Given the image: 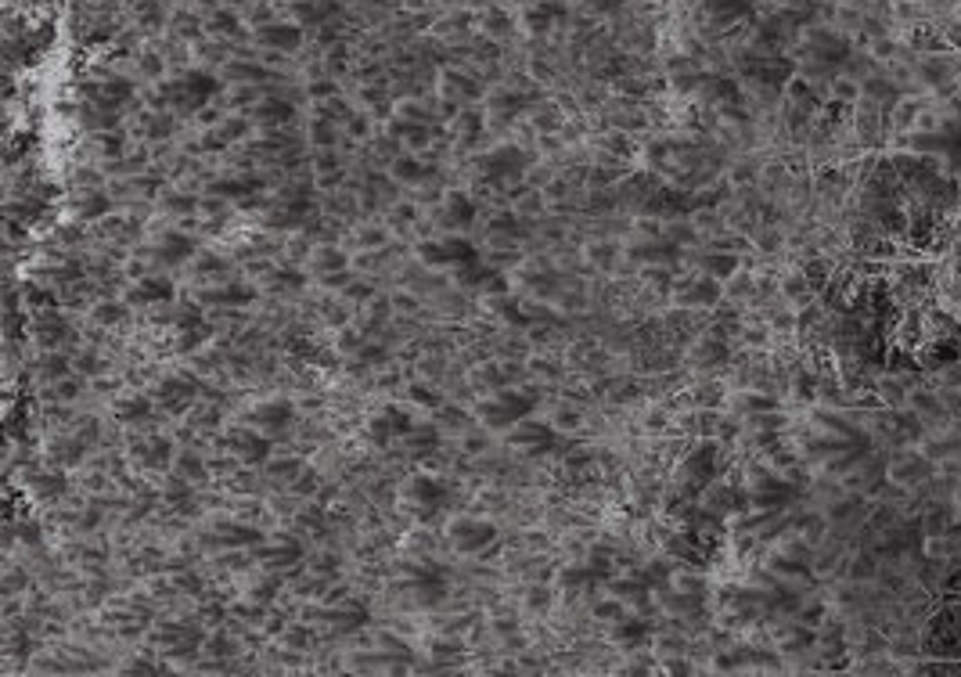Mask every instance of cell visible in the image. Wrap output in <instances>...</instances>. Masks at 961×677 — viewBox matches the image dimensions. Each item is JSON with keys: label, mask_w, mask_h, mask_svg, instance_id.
I'll return each instance as SVG.
<instances>
[{"label": "cell", "mask_w": 961, "mask_h": 677, "mask_svg": "<svg viewBox=\"0 0 961 677\" xmlns=\"http://www.w3.org/2000/svg\"><path fill=\"white\" fill-rule=\"evenodd\" d=\"M213 94H216V80L209 73H184L177 76V80L162 83L159 101H166V105L177 112H195L202 109Z\"/></svg>", "instance_id": "6da1fadb"}, {"label": "cell", "mask_w": 961, "mask_h": 677, "mask_svg": "<svg viewBox=\"0 0 961 677\" xmlns=\"http://www.w3.org/2000/svg\"><path fill=\"white\" fill-rule=\"evenodd\" d=\"M533 393H515V389H504V393H497V397H490L483 407H479V415H483V422L490 425V429H508V425H519L526 422V415L533 411Z\"/></svg>", "instance_id": "7a4b0ae2"}, {"label": "cell", "mask_w": 961, "mask_h": 677, "mask_svg": "<svg viewBox=\"0 0 961 677\" xmlns=\"http://www.w3.org/2000/svg\"><path fill=\"white\" fill-rule=\"evenodd\" d=\"M422 260L432 263V267H468V263H479V253L476 245L468 242V238H440V242H425L422 249Z\"/></svg>", "instance_id": "3957f363"}, {"label": "cell", "mask_w": 961, "mask_h": 677, "mask_svg": "<svg viewBox=\"0 0 961 677\" xmlns=\"http://www.w3.org/2000/svg\"><path fill=\"white\" fill-rule=\"evenodd\" d=\"M450 541L461 555H483L497 544V526L483 523V519H458L450 526Z\"/></svg>", "instance_id": "277c9868"}, {"label": "cell", "mask_w": 961, "mask_h": 677, "mask_svg": "<svg viewBox=\"0 0 961 677\" xmlns=\"http://www.w3.org/2000/svg\"><path fill=\"white\" fill-rule=\"evenodd\" d=\"M227 451L245 465H263L270 458V436H263L260 429H234L227 436Z\"/></svg>", "instance_id": "5b68a950"}, {"label": "cell", "mask_w": 961, "mask_h": 677, "mask_svg": "<svg viewBox=\"0 0 961 677\" xmlns=\"http://www.w3.org/2000/svg\"><path fill=\"white\" fill-rule=\"evenodd\" d=\"M292 418H296V411H292L288 400H267V404L252 407L249 422L256 425L263 436H281L292 429Z\"/></svg>", "instance_id": "8992f818"}, {"label": "cell", "mask_w": 961, "mask_h": 677, "mask_svg": "<svg viewBox=\"0 0 961 677\" xmlns=\"http://www.w3.org/2000/svg\"><path fill=\"white\" fill-rule=\"evenodd\" d=\"M508 440H512V447H519L526 454H548L558 443V436L548 422H519Z\"/></svg>", "instance_id": "52a82bcc"}, {"label": "cell", "mask_w": 961, "mask_h": 677, "mask_svg": "<svg viewBox=\"0 0 961 677\" xmlns=\"http://www.w3.org/2000/svg\"><path fill=\"white\" fill-rule=\"evenodd\" d=\"M479 170H483V177H490V181H512V177H519V173L526 170V152H519V148H497V152L479 159Z\"/></svg>", "instance_id": "ba28073f"}, {"label": "cell", "mask_w": 961, "mask_h": 677, "mask_svg": "<svg viewBox=\"0 0 961 677\" xmlns=\"http://www.w3.org/2000/svg\"><path fill=\"white\" fill-rule=\"evenodd\" d=\"M411 501L418 515H436L450 501V487L436 476H418L411 483Z\"/></svg>", "instance_id": "9c48e42d"}, {"label": "cell", "mask_w": 961, "mask_h": 677, "mask_svg": "<svg viewBox=\"0 0 961 677\" xmlns=\"http://www.w3.org/2000/svg\"><path fill=\"white\" fill-rule=\"evenodd\" d=\"M195 397H198V386L188 375H170V379H162L159 389H155V400H159V407H166V411H184V407L195 404Z\"/></svg>", "instance_id": "30bf717a"}, {"label": "cell", "mask_w": 961, "mask_h": 677, "mask_svg": "<svg viewBox=\"0 0 961 677\" xmlns=\"http://www.w3.org/2000/svg\"><path fill=\"white\" fill-rule=\"evenodd\" d=\"M411 429H414V422L407 411H400V407H386V411L371 422V440H375L378 447H386L389 440H407Z\"/></svg>", "instance_id": "8fae6325"}, {"label": "cell", "mask_w": 961, "mask_h": 677, "mask_svg": "<svg viewBox=\"0 0 961 677\" xmlns=\"http://www.w3.org/2000/svg\"><path fill=\"white\" fill-rule=\"evenodd\" d=\"M256 40L263 47H270V51H296L303 44V29L296 22H263L256 29Z\"/></svg>", "instance_id": "7c38bea8"}, {"label": "cell", "mask_w": 961, "mask_h": 677, "mask_svg": "<svg viewBox=\"0 0 961 677\" xmlns=\"http://www.w3.org/2000/svg\"><path fill=\"white\" fill-rule=\"evenodd\" d=\"M252 299H256V292L249 289V285H242V281H227V285H220V289H206L202 292V303L206 307H249Z\"/></svg>", "instance_id": "4fadbf2b"}, {"label": "cell", "mask_w": 961, "mask_h": 677, "mask_svg": "<svg viewBox=\"0 0 961 677\" xmlns=\"http://www.w3.org/2000/svg\"><path fill=\"white\" fill-rule=\"evenodd\" d=\"M173 299V281L166 278H144L141 285H134V292H130V303L134 307H162V303H170Z\"/></svg>", "instance_id": "5bb4252c"}, {"label": "cell", "mask_w": 961, "mask_h": 677, "mask_svg": "<svg viewBox=\"0 0 961 677\" xmlns=\"http://www.w3.org/2000/svg\"><path fill=\"white\" fill-rule=\"evenodd\" d=\"M191 253H195V238L184 235V231H166V235L159 238V260L162 263H184V260H191Z\"/></svg>", "instance_id": "9a60e30c"}, {"label": "cell", "mask_w": 961, "mask_h": 677, "mask_svg": "<svg viewBox=\"0 0 961 677\" xmlns=\"http://www.w3.org/2000/svg\"><path fill=\"white\" fill-rule=\"evenodd\" d=\"M90 94H94V101H98V109L112 112L134 98V87H130L126 80H105V83H98V87H90Z\"/></svg>", "instance_id": "2e32d148"}, {"label": "cell", "mask_w": 961, "mask_h": 677, "mask_svg": "<svg viewBox=\"0 0 961 677\" xmlns=\"http://www.w3.org/2000/svg\"><path fill=\"white\" fill-rule=\"evenodd\" d=\"M36 339L44 346H58L62 339H69V325L58 310H40L36 314Z\"/></svg>", "instance_id": "e0dca14e"}, {"label": "cell", "mask_w": 961, "mask_h": 677, "mask_svg": "<svg viewBox=\"0 0 961 677\" xmlns=\"http://www.w3.org/2000/svg\"><path fill=\"white\" fill-rule=\"evenodd\" d=\"M256 191H260V181H256V177H224V181L209 184V195H216V199H234V202L249 199V195H256Z\"/></svg>", "instance_id": "ac0fdd59"}, {"label": "cell", "mask_w": 961, "mask_h": 677, "mask_svg": "<svg viewBox=\"0 0 961 677\" xmlns=\"http://www.w3.org/2000/svg\"><path fill=\"white\" fill-rule=\"evenodd\" d=\"M134 454L141 465H148V469H162V465H170L173 447H170V440H162V436H148L144 443H137Z\"/></svg>", "instance_id": "d6986e66"}, {"label": "cell", "mask_w": 961, "mask_h": 677, "mask_svg": "<svg viewBox=\"0 0 961 677\" xmlns=\"http://www.w3.org/2000/svg\"><path fill=\"white\" fill-rule=\"evenodd\" d=\"M472 220H476V206H472V199H468V195H458V191H450L447 202H443V224L468 227Z\"/></svg>", "instance_id": "ffe728a7"}, {"label": "cell", "mask_w": 961, "mask_h": 677, "mask_svg": "<svg viewBox=\"0 0 961 677\" xmlns=\"http://www.w3.org/2000/svg\"><path fill=\"white\" fill-rule=\"evenodd\" d=\"M458 274L465 285H476V289H494V292L504 289L501 271H490V267H483V263H468V267H461Z\"/></svg>", "instance_id": "44dd1931"}, {"label": "cell", "mask_w": 961, "mask_h": 677, "mask_svg": "<svg viewBox=\"0 0 961 677\" xmlns=\"http://www.w3.org/2000/svg\"><path fill=\"white\" fill-rule=\"evenodd\" d=\"M306 213H310V202L306 199H292V202L285 199L270 213V227H299L306 220Z\"/></svg>", "instance_id": "7402d4cb"}, {"label": "cell", "mask_w": 961, "mask_h": 677, "mask_svg": "<svg viewBox=\"0 0 961 677\" xmlns=\"http://www.w3.org/2000/svg\"><path fill=\"white\" fill-rule=\"evenodd\" d=\"M148 415H152V400L141 397V393H130V397H123L116 404V418H119V422H126V425L144 422Z\"/></svg>", "instance_id": "603a6c76"}, {"label": "cell", "mask_w": 961, "mask_h": 677, "mask_svg": "<svg viewBox=\"0 0 961 677\" xmlns=\"http://www.w3.org/2000/svg\"><path fill=\"white\" fill-rule=\"evenodd\" d=\"M299 555H303V548H299L296 541H285V537H281V544H270V548L260 551V559L274 569H285L288 562H296Z\"/></svg>", "instance_id": "cb8c5ba5"}, {"label": "cell", "mask_w": 961, "mask_h": 677, "mask_svg": "<svg viewBox=\"0 0 961 677\" xmlns=\"http://www.w3.org/2000/svg\"><path fill=\"white\" fill-rule=\"evenodd\" d=\"M292 119V105L281 98H267L256 105V123H263V127H274V123H288Z\"/></svg>", "instance_id": "d4e9b609"}, {"label": "cell", "mask_w": 961, "mask_h": 677, "mask_svg": "<svg viewBox=\"0 0 961 677\" xmlns=\"http://www.w3.org/2000/svg\"><path fill=\"white\" fill-rule=\"evenodd\" d=\"M616 641L620 645H627V649H634V645H641L645 641V634H648V623L645 620H634V616H623L620 623H616Z\"/></svg>", "instance_id": "484cf974"}, {"label": "cell", "mask_w": 961, "mask_h": 677, "mask_svg": "<svg viewBox=\"0 0 961 677\" xmlns=\"http://www.w3.org/2000/svg\"><path fill=\"white\" fill-rule=\"evenodd\" d=\"M29 490L40 497H58L65 490V476L62 472H33L29 479Z\"/></svg>", "instance_id": "4316f807"}, {"label": "cell", "mask_w": 961, "mask_h": 677, "mask_svg": "<svg viewBox=\"0 0 961 677\" xmlns=\"http://www.w3.org/2000/svg\"><path fill=\"white\" fill-rule=\"evenodd\" d=\"M216 537H220V544H227V548H245V544L263 541V533L249 530V526H220Z\"/></svg>", "instance_id": "83f0119b"}, {"label": "cell", "mask_w": 961, "mask_h": 677, "mask_svg": "<svg viewBox=\"0 0 961 677\" xmlns=\"http://www.w3.org/2000/svg\"><path fill=\"white\" fill-rule=\"evenodd\" d=\"M407 447H411L414 454H429L436 443H440V433L432 429V425H414L411 433H407Z\"/></svg>", "instance_id": "f1b7e54d"}, {"label": "cell", "mask_w": 961, "mask_h": 677, "mask_svg": "<svg viewBox=\"0 0 961 677\" xmlns=\"http://www.w3.org/2000/svg\"><path fill=\"white\" fill-rule=\"evenodd\" d=\"M314 267L324 274V281L339 278V271H346V256L339 253V249H321V253L314 256Z\"/></svg>", "instance_id": "f546056e"}, {"label": "cell", "mask_w": 961, "mask_h": 677, "mask_svg": "<svg viewBox=\"0 0 961 677\" xmlns=\"http://www.w3.org/2000/svg\"><path fill=\"white\" fill-rule=\"evenodd\" d=\"M159 641H162V645H170V649H180V645H184V649L191 652L198 645V634L191 631V627H184V623H177L173 631H162Z\"/></svg>", "instance_id": "4dcf8cb0"}, {"label": "cell", "mask_w": 961, "mask_h": 677, "mask_svg": "<svg viewBox=\"0 0 961 677\" xmlns=\"http://www.w3.org/2000/svg\"><path fill=\"white\" fill-rule=\"evenodd\" d=\"M108 206L112 202L105 199V195H98V191H90L87 199H80V206H76V213H80V220H98L108 213Z\"/></svg>", "instance_id": "1f68e13d"}, {"label": "cell", "mask_w": 961, "mask_h": 677, "mask_svg": "<svg viewBox=\"0 0 961 677\" xmlns=\"http://www.w3.org/2000/svg\"><path fill=\"white\" fill-rule=\"evenodd\" d=\"M227 76L231 80H242V83H256V80H267V69L263 65H249V62H234V65H227Z\"/></svg>", "instance_id": "d6a6232c"}, {"label": "cell", "mask_w": 961, "mask_h": 677, "mask_svg": "<svg viewBox=\"0 0 961 677\" xmlns=\"http://www.w3.org/2000/svg\"><path fill=\"white\" fill-rule=\"evenodd\" d=\"M612 595L620 598V602H641V598H645V584H641V577L638 580H616V584H612Z\"/></svg>", "instance_id": "836d02e7"}, {"label": "cell", "mask_w": 961, "mask_h": 677, "mask_svg": "<svg viewBox=\"0 0 961 677\" xmlns=\"http://www.w3.org/2000/svg\"><path fill=\"white\" fill-rule=\"evenodd\" d=\"M393 173L400 177V181H422V177H425V170H422V163H418V159H396Z\"/></svg>", "instance_id": "e575fe53"}, {"label": "cell", "mask_w": 961, "mask_h": 677, "mask_svg": "<svg viewBox=\"0 0 961 677\" xmlns=\"http://www.w3.org/2000/svg\"><path fill=\"white\" fill-rule=\"evenodd\" d=\"M245 130H249V123H245V119H234V123H227V127L220 130V134H213V137H220V145H227V141H238Z\"/></svg>", "instance_id": "d590c367"}, {"label": "cell", "mask_w": 961, "mask_h": 677, "mask_svg": "<svg viewBox=\"0 0 961 677\" xmlns=\"http://www.w3.org/2000/svg\"><path fill=\"white\" fill-rule=\"evenodd\" d=\"M486 231H490L494 238H501V235H519V224H515L512 217H497L494 224L486 227Z\"/></svg>", "instance_id": "8d00e7d4"}, {"label": "cell", "mask_w": 961, "mask_h": 677, "mask_svg": "<svg viewBox=\"0 0 961 677\" xmlns=\"http://www.w3.org/2000/svg\"><path fill=\"white\" fill-rule=\"evenodd\" d=\"M213 29H216V33H238L242 26H238V15H234V11H231V15H227V11H220V15L213 19Z\"/></svg>", "instance_id": "74e56055"}, {"label": "cell", "mask_w": 961, "mask_h": 677, "mask_svg": "<svg viewBox=\"0 0 961 677\" xmlns=\"http://www.w3.org/2000/svg\"><path fill=\"white\" fill-rule=\"evenodd\" d=\"M274 281H278V289H299V285H303V274H299V271H278V274H274Z\"/></svg>", "instance_id": "f35d334b"}, {"label": "cell", "mask_w": 961, "mask_h": 677, "mask_svg": "<svg viewBox=\"0 0 961 677\" xmlns=\"http://www.w3.org/2000/svg\"><path fill=\"white\" fill-rule=\"evenodd\" d=\"M411 393H414V400H418V404H425V407H440V393H436V389L414 386Z\"/></svg>", "instance_id": "ab89813d"}, {"label": "cell", "mask_w": 961, "mask_h": 677, "mask_svg": "<svg viewBox=\"0 0 961 677\" xmlns=\"http://www.w3.org/2000/svg\"><path fill=\"white\" fill-rule=\"evenodd\" d=\"M123 317V307L119 303H101L98 307V321H105V325H112V321H119Z\"/></svg>", "instance_id": "60d3db41"}, {"label": "cell", "mask_w": 961, "mask_h": 677, "mask_svg": "<svg viewBox=\"0 0 961 677\" xmlns=\"http://www.w3.org/2000/svg\"><path fill=\"white\" fill-rule=\"evenodd\" d=\"M65 371H69V361H65V357H47V379H54V375L62 379Z\"/></svg>", "instance_id": "b9f144b4"}, {"label": "cell", "mask_w": 961, "mask_h": 677, "mask_svg": "<svg viewBox=\"0 0 961 677\" xmlns=\"http://www.w3.org/2000/svg\"><path fill=\"white\" fill-rule=\"evenodd\" d=\"M166 209H170V213H191V209H195V199L177 195V199H166Z\"/></svg>", "instance_id": "7bdbcfd3"}, {"label": "cell", "mask_w": 961, "mask_h": 677, "mask_svg": "<svg viewBox=\"0 0 961 677\" xmlns=\"http://www.w3.org/2000/svg\"><path fill=\"white\" fill-rule=\"evenodd\" d=\"M180 469H184V472H191V476H202V472H206V469H202V465H198L195 458H188V454H184V458H180Z\"/></svg>", "instance_id": "ee69618b"}, {"label": "cell", "mask_w": 961, "mask_h": 677, "mask_svg": "<svg viewBox=\"0 0 961 677\" xmlns=\"http://www.w3.org/2000/svg\"><path fill=\"white\" fill-rule=\"evenodd\" d=\"M486 677H515L512 670H497V674H486Z\"/></svg>", "instance_id": "f6af8a7d"}]
</instances>
